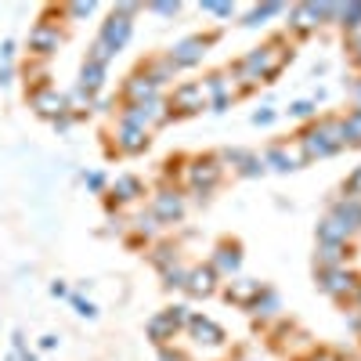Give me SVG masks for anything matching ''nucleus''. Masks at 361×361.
Masks as SVG:
<instances>
[{"mask_svg": "<svg viewBox=\"0 0 361 361\" xmlns=\"http://www.w3.org/2000/svg\"><path fill=\"white\" fill-rule=\"evenodd\" d=\"M286 62H289L286 44H282V40H271V44H264V47L250 51V54L243 58V62L235 66V76L243 80V90H250V87H257V83L275 80V76L286 69Z\"/></svg>", "mask_w": 361, "mask_h": 361, "instance_id": "f257e3e1", "label": "nucleus"}, {"mask_svg": "<svg viewBox=\"0 0 361 361\" xmlns=\"http://www.w3.org/2000/svg\"><path fill=\"white\" fill-rule=\"evenodd\" d=\"M296 148H300V159L311 163V159H325L343 148V134H340V119H318L311 123L304 134L296 137Z\"/></svg>", "mask_w": 361, "mask_h": 361, "instance_id": "f03ea898", "label": "nucleus"}, {"mask_svg": "<svg viewBox=\"0 0 361 361\" xmlns=\"http://www.w3.org/2000/svg\"><path fill=\"white\" fill-rule=\"evenodd\" d=\"M134 15H137V4H119V8H112V15L102 22L98 44H105L112 54H119V51L127 47L130 33H134Z\"/></svg>", "mask_w": 361, "mask_h": 361, "instance_id": "7ed1b4c3", "label": "nucleus"}, {"mask_svg": "<svg viewBox=\"0 0 361 361\" xmlns=\"http://www.w3.org/2000/svg\"><path fill=\"white\" fill-rule=\"evenodd\" d=\"M170 105L163 98H152V102H123V109H119V123H130V127H141L152 134L156 127H163L170 119Z\"/></svg>", "mask_w": 361, "mask_h": 361, "instance_id": "20e7f679", "label": "nucleus"}, {"mask_svg": "<svg viewBox=\"0 0 361 361\" xmlns=\"http://www.w3.org/2000/svg\"><path fill=\"white\" fill-rule=\"evenodd\" d=\"M221 177H224V163L217 159V156H195V159H188V166H185V180H188V188L202 199V195H209L217 185H221Z\"/></svg>", "mask_w": 361, "mask_h": 361, "instance_id": "39448f33", "label": "nucleus"}, {"mask_svg": "<svg viewBox=\"0 0 361 361\" xmlns=\"http://www.w3.org/2000/svg\"><path fill=\"white\" fill-rule=\"evenodd\" d=\"M66 33L58 29L54 22H37L33 29H29V58H40V62H47V58L62 47Z\"/></svg>", "mask_w": 361, "mask_h": 361, "instance_id": "423d86ee", "label": "nucleus"}, {"mask_svg": "<svg viewBox=\"0 0 361 361\" xmlns=\"http://www.w3.org/2000/svg\"><path fill=\"white\" fill-rule=\"evenodd\" d=\"M166 105H170V112H180V116L202 112V109H206V90H202V83H195V80H188V83H177Z\"/></svg>", "mask_w": 361, "mask_h": 361, "instance_id": "0eeeda50", "label": "nucleus"}, {"mask_svg": "<svg viewBox=\"0 0 361 361\" xmlns=\"http://www.w3.org/2000/svg\"><path fill=\"white\" fill-rule=\"evenodd\" d=\"M217 37H188V40H180V44H173L170 51H166V58L177 66V69H188V66H199L202 62V54H206V47L214 44Z\"/></svg>", "mask_w": 361, "mask_h": 361, "instance_id": "6e6552de", "label": "nucleus"}, {"mask_svg": "<svg viewBox=\"0 0 361 361\" xmlns=\"http://www.w3.org/2000/svg\"><path fill=\"white\" fill-rule=\"evenodd\" d=\"M29 105H33L44 119H62L66 112H73L69 109V98L62 94V90H54V87H44V90H33V94H29Z\"/></svg>", "mask_w": 361, "mask_h": 361, "instance_id": "1a4fd4ad", "label": "nucleus"}, {"mask_svg": "<svg viewBox=\"0 0 361 361\" xmlns=\"http://www.w3.org/2000/svg\"><path fill=\"white\" fill-rule=\"evenodd\" d=\"M180 214H185V195L180 192L163 188V192L152 195V217L159 224H173V221H180Z\"/></svg>", "mask_w": 361, "mask_h": 361, "instance_id": "9d476101", "label": "nucleus"}, {"mask_svg": "<svg viewBox=\"0 0 361 361\" xmlns=\"http://www.w3.org/2000/svg\"><path fill=\"white\" fill-rule=\"evenodd\" d=\"M148 130L141 127H130V123H119L116 127V152H123V156H141L145 148H148Z\"/></svg>", "mask_w": 361, "mask_h": 361, "instance_id": "9b49d317", "label": "nucleus"}, {"mask_svg": "<svg viewBox=\"0 0 361 361\" xmlns=\"http://www.w3.org/2000/svg\"><path fill=\"white\" fill-rule=\"evenodd\" d=\"M119 94H123V102H152V98H159V87L137 69L134 76L123 80V90H119Z\"/></svg>", "mask_w": 361, "mask_h": 361, "instance_id": "f8f14e48", "label": "nucleus"}, {"mask_svg": "<svg viewBox=\"0 0 361 361\" xmlns=\"http://www.w3.org/2000/svg\"><path fill=\"white\" fill-rule=\"evenodd\" d=\"M145 195V185L134 177V173H119L116 180H112V199H109V206L116 202H134V199H141Z\"/></svg>", "mask_w": 361, "mask_h": 361, "instance_id": "ddd939ff", "label": "nucleus"}, {"mask_svg": "<svg viewBox=\"0 0 361 361\" xmlns=\"http://www.w3.org/2000/svg\"><path fill=\"white\" fill-rule=\"evenodd\" d=\"M102 87H105V69L94 66V62H83L80 80H76V90H80V94H87V98H98Z\"/></svg>", "mask_w": 361, "mask_h": 361, "instance_id": "4468645a", "label": "nucleus"}, {"mask_svg": "<svg viewBox=\"0 0 361 361\" xmlns=\"http://www.w3.org/2000/svg\"><path fill=\"white\" fill-rule=\"evenodd\" d=\"M322 289L325 293H333V296H343V293H354V275H350V271H343V267H333V271H322Z\"/></svg>", "mask_w": 361, "mask_h": 361, "instance_id": "2eb2a0df", "label": "nucleus"}, {"mask_svg": "<svg viewBox=\"0 0 361 361\" xmlns=\"http://www.w3.org/2000/svg\"><path fill=\"white\" fill-rule=\"evenodd\" d=\"M141 73H145L148 80H152L156 87H163L166 80H173V73H177V66L170 62V58H166V54H159V58H148V62L141 66Z\"/></svg>", "mask_w": 361, "mask_h": 361, "instance_id": "dca6fc26", "label": "nucleus"}, {"mask_svg": "<svg viewBox=\"0 0 361 361\" xmlns=\"http://www.w3.org/2000/svg\"><path fill=\"white\" fill-rule=\"evenodd\" d=\"M22 76H25L29 94H33V90H44V87H51V83H47V80H51V69H47V62H40V58H29V62H25V69H22Z\"/></svg>", "mask_w": 361, "mask_h": 361, "instance_id": "f3484780", "label": "nucleus"}, {"mask_svg": "<svg viewBox=\"0 0 361 361\" xmlns=\"http://www.w3.org/2000/svg\"><path fill=\"white\" fill-rule=\"evenodd\" d=\"M300 163V156H293L289 152V145H271L267 148V156H264V166H275V170H296Z\"/></svg>", "mask_w": 361, "mask_h": 361, "instance_id": "a211bd4d", "label": "nucleus"}, {"mask_svg": "<svg viewBox=\"0 0 361 361\" xmlns=\"http://www.w3.org/2000/svg\"><path fill=\"white\" fill-rule=\"evenodd\" d=\"M340 134H343V148H361V109L340 119Z\"/></svg>", "mask_w": 361, "mask_h": 361, "instance_id": "6ab92c4d", "label": "nucleus"}, {"mask_svg": "<svg viewBox=\"0 0 361 361\" xmlns=\"http://www.w3.org/2000/svg\"><path fill=\"white\" fill-rule=\"evenodd\" d=\"M192 293H214V286H217V271L214 267H192L188 271V282H185Z\"/></svg>", "mask_w": 361, "mask_h": 361, "instance_id": "aec40b11", "label": "nucleus"}, {"mask_svg": "<svg viewBox=\"0 0 361 361\" xmlns=\"http://www.w3.org/2000/svg\"><path fill=\"white\" fill-rule=\"evenodd\" d=\"M238 264H243V253H238V246L231 243H224L221 250H217V257H214V271L217 275H231V271H238Z\"/></svg>", "mask_w": 361, "mask_h": 361, "instance_id": "412c9836", "label": "nucleus"}, {"mask_svg": "<svg viewBox=\"0 0 361 361\" xmlns=\"http://www.w3.org/2000/svg\"><path fill=\"white\" fill-rule=\"evenodd\" d=\"M314 15H311V8L307 4H300V8H293V22H289V33L293 37H307V33H314Z\"/></svg>", "mask_w": 361, "mask_h": 361, "instance_id": "4be33fe9", "label": "nucleus"}, {"mask_svg": "<svg viewBox=\"0 0 361 361\" xmlns=\"http://www.w3.org/2000/svg\"><path fill=\"white\" fill-rule=\"evenodd\" d=\"M340 25L347 29V37L361 33V4H340Z\"/></svg>", "mask_w": 361, "mask_h": 361, "instance_id": "5701e85b", "label": "nucleus"}, {"mask_svg": "<svg viewBox=\"0 0 361 361\" xmlns=\"http://www.w3.org/2000/svg\"><path fill=\"white\" fill-rule=\"evenodd\" d=\"M112 58H116V54H112V51H109L105 44H98V40L90 44V51H87V62H94V66H102V69H105V66L112 62Z\"/></svg>", "mask_w": 361, "mask_h": 361, "instance_id": "b1692460", "label": "nucleus"}, {"mask_svg": "<svg viewBox=\"0 0 361 361\" xmlns=\"http://www.w3.org/2000/svg\"><path fill=\"white\" fill-rule=\"evenodd\" d=\"M282 11V4H264V8H253L250 15H246V25H260L264 18H271V15H279Z\"/></svg>", "mask_w": 361, "mask_h": 361, "instance_id": "393cba45", "label": "nucleus"}, {"mask_svg": "<svg viewBox=\"0 0 361 361\" xmlns=\"http://www.w3.org/2000/svg\"><path fill=\"white\" fill-rule=\"evenodd\" d=\"M156 228H159V221L152 217V209H148V217H137L134 221V231L137 235H156Z\"/></svg>", "mask_w": 361, "mask_h": 361, "instance_id": "a878e982", "label": "nucleus"}, {"mask_svg": "<svg viewBox=\"0 0 361 361\" xmlns=\"http://www.w3.org/2000/svg\"><path fill=\"white\" fill-rule=\"evenodd\" d=\"M289 116H296V119H311V116H314V102H293V105H289Z\"/></svg>", "mask_w": 361, "mask_h": 361, "instance_id": "bb28decb", "label": "nucleus"}, {"mask_svg": "<svg viewBox=\"0 0 361 361\" xmlns=\"http://www.w3.org/2000/svg\"><path fill=\"white\" fill-rule=\"evenodd\" d=\"M83 180H87V188H90V192H105V185H109V180H105V173H98V170L83 173Z\"/></svg>", "mask_w": 361, "mask_h": 361, "instance_id": "cd10ccee", "label": "nucleus"}, {"mask_svg": "<svg viewBox=\"0 0 361 361\" xmlns=\"http://www.w3.org/2000/svg\"><path fill=\"white\" fill-rule=\"evenodd\" d=\"M94 8H98V4H90V0H87V4H69L66 15H69V18H87V15H94Z\"/></svg>", "mask_w": 361, "mask_h": 361, "instance_id": "c85d7f7f", "label": "nucleus"}, {"mask_svg": "<svg viewBox=\"0 0 361 361\" xmlns=\"http://www.w3.org/2000/svg\"><path fill=\"white\" fill-rule=\"evenodd\" d=\"M202 11H209V15H221V18L235 15V8H231V4H214V0H206V4H202Z\"/></svg>", "mask_w": 361, "mask_h": 361, "instance_id": "c756f323", "label": "nucleus"}, {"mask_svg": "<svg viewBox=\"0 0 361 361\" xmlns=\"http://www.w3.org/2000/svg\"><path fill=\"white\" fill-rule=\"evenodd\" d=\"M15 40H4V44H0V66H11L15 62Z\"/></svg>", "mask_w": 361, "mask_h": 361, "instance_id": "7c9ffc66", "label": "nucleus"}, {"mask_svg": "<svg viewBox=\"0 0 361 361\" xmlns=\"http://www.w3.org/2000/svg\"><path fill=\"white\" fill-rule=\"evenodd\" d=\"M73 304H76V311H80L83 318H94V314H98V307L90 304V300H83V296H73Z\"/></svg>", "mask_w": 361, "mask_h": 361, "instance_id": "2f4dec72", "label": "nucleus"}, {"mask_svg": "<svg viewBox=\"0 0 361 361\" xmlns=\"http://www.w3.org/2000/svg\"><path fill=\"white\" fill-rule=\"evenodd\" d=\"M343 192H347V195H361V166H357V170H354V173L347 177V185H343Z\"/></svg>", "mask_w": 361, "mask_h": 361, "instance_id": "473e14b6", "label": "nucleus"}, {"mask_svg": "<svg viewBox=\"0 0 361 361\" xmlns=\"http://www.w3.org/2000/svg\"><path fill=\"white\" fill-rule=\"evenodd\" d=\"M253 123H257V127H271V123H275V109H260V112H253Z\"/></svg>", "mask_w": 361, "mask_h": 361, "instance_id": "72a5a7b5", "label": "nucleus"}, {"mask_svg": "<svg viewBox=\"0 0 361 361\" xmlns=\"http://www.w3.org/2000/svg\"><path fill=\"white\" fill-rule=\"evenodd\" d=\"M180 4H148V11H156V15H177Z\"/></svg>", "mask_w": 361, "mask_h": 361, "instance_id": "f704fd0d", "label": "nucleus"}, {"mask_svg": "<svg viewBox=\"0 0 361 361\" xmlns=\"http://www.w3.org/2000/svg\"><path fill=\"white\" fill-rule=\"evenodd\" d=\"M15 80V66H0V87H8Z\"/></svg>", "mask_w": 361, "mask_h": 361, "instance_id": "c9c22d12", "label": "nucleus"}, {"mask_svg": "<svg viewBox=\"0 0 361 361\" xmlns=\"http://www.w3.org/2000/svg\"><path fill=\"white\" fill-rule=\"evenodd\" d=\"M40 347H44V350H54V347H58V336H44Z\"/></svg>", "mask_w": 361, "mask_h": 361, "instance_id": "e433bc0d", "label": "nucleus"}, {"mask_svg": "<svg viewBox=\"0 0 361 361\" xmlns=\"http://www.w3.org/2000/svg\"><path fill=\"white\" fill-rule=\"evenodd\" d=\"M51 296H69V289H66L62 282H54V286H51Z\"/></svg>", "mask_w": 361, "mask_h": 361, "instance_id": "4c0bfd02", "label": "nucleus"}, {"mask_svg": "<svg viewBox=\"0 0 361 361\" xmlns=\"http://www.w3.org/2000/svg\"><path fill=\"white\" fill-rule=\"evenodd\" d=\"M354 94H357V109H361V83H357V90H354Z\"/></svg>", "mask_w": 361, "mask_h": 361, "instance_id": "58836bf2", "label": "nucleus"}, {"mask_svg": "<svg viewBox=\"0 0 361 361\" xmlns=\"http://www.w3.org/2000/svg\"><path fill=\"white\" fill-rule=\"evenodd\" d=\"M357 300H361V289H357Z\"/></svg>", "mask_w": 361, "mask_h": 361, "instance_id": "ea45409f", "label": "nucleus"}]
</instances>
